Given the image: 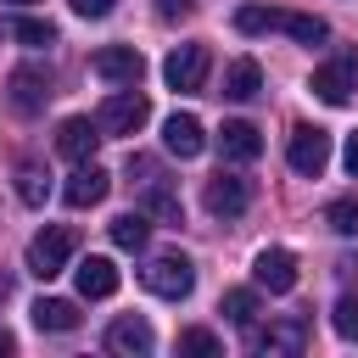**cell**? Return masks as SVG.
<instances>
[{
	"instance_id": "cell-7",
	"label": "cell",
	"mask_w": 358,
	"mask_h": 358,
	"mask_svg": "<svg viewBox=\"0 0 358 358\" xmlns=\"http://www.w3.org/2000/svg\"><path fill=\"white\" fill-rule=\"evenodd\" d=\"M90 67H95V78L123 84V90L145 78V62H140V50H134V45H106V50H95V56H90Z\"/></svg>"
},
{
	"instance_id": "cell-17",
	"label": "cell",
	"mask_w": 358,
	"mask_h": 358,
	"mask_svg": "<svg viewBox=\"0 0 358 358\" xmlns=\"http://www.w3.org/2000/svg\"><path fill=\"white\" fill-rule=\"evenodd\" d=\"M117 291V263L112 257H84L78 263V296L84 302H101V296H112Z\"/></svg>"
},
{
	"instance_id": "cell-16",
	"label": "cell",
	"mask_w": 358,
	"mask_h": 358,
	"mask_svg": "<svg viewBox=\"0 0 358 358\" xmlns=\"http://www.w3.org/2000/svg\"><path fill=\"white\" fill-rule=\"evenodd\" d=\"M218 151H224L229 162H257V157H263V134H257L252 123H241V117H235V123H224V129H218Z\"/></svg>"
},
{
	"instance_id": "cell-2",
	"label": "cell",
	"mask_w": 358,
	"mask_h": 358,
	"mask_svg": "<svg viewBox=\"0 0 358 358\" xmlns=\"http://www.w3.org/2000/svg\"><path fill=\"white\" fill-rule=\"evenodd\" d=\"M145 117H151V101L129 84V90H117V95H106V101H101L95 129H101V140H106V134H140V129H145Z\"/></svg>"
},
{
	"instance_id": "cell-4",
	"label": "cell",
	"mask_w": 358,
	"mask_h": 358,
	"mask_svg": "<svg viewBox=\"0 0 358 358\" xmlns=\"http://www.w3.org/2000/svg\"><path fill=\"white\" fill-rule=\"evenodd\" d=\"M308 90H313L324 106H347V101H352V90H358V50H336L324 67H313Z\"/></svg>"
},
{
	"instance_id": "cell-32",
	"label": "cell",
	"mask_w": 358,
	"mask_h": 358,
	"mask_svg": "<svg viewBox=\"0 0 358 358\" xmlns=\"http://www.w3.org/2000/svg\"><path fill=\"white\" fill-rule=\"evenodd\" d=\"M341 162H347V173H352V179H358V134H352V140H347V151H341Z\"/></svg>"
},
{
	"instance_id": "cell-13",
	"label": "cell",
	"mask_w": 358,
	"mask_h": 358,
	"mask_svg": "<svg viewBox=\"0 0 358 358\" xmlns=\"http://www.w3.org/2000/svg\"><path fill=\"white\" fill-rule=\"evenodd\" d=\"M106 190H112L106 168H95V162H78V168H73V179L62 185V201H67V207H95Z\"/></svg>"
},
{
	"instance_id": "cell-24",
	"label": "cell",
	"mask_w": 358,
	"mask_h": 358,
	"mask_svg": "<svg viewBox=\"0 0 358 358\" xmlns=\"http://www.w3.org/2000/svg\"><path fill=\"white\" fill-rule=\"evenodd\" d=\"M11 34H17L28 50H45V45H56V28H50L45 17H17V22H11Z\"/></svg>"
},
{
	"instance_id": "cell-30",
	"label": "cell",
	"mask_w": 358,
	"mask_h": 358,
	"mask_svg": "<svg viewBox=\"0 0 358 358\" xmlns=\"http://www.w3.org/2000/svg\"><path fill=\"white\" fill-rule=\"evenodd\" d=\"M196 11V0H157V17L162 22H179V17H190Z\"/></svg>"
},
{
	"instance_id": "cell-12",
	"label": "cell",
	"mask_w": 358,
	"mask_h": 358,
	"mask_svg": "<svg viewBox=\"0 0 358 358\" xmlns=\"http://www.w3.org/2000/svg\"><path fill=\"white\" fill-rule=\"evenodd\" d=\"M162 145H168L179 162L201 157V145H207V129H201V117H190V112H173V117L162 123Z\"/></svg>"
},
{
	"instance_id": "cell-18",
	"label": "cell",
	"mask_w": 358,
	"mask_h": 358,
	"mask_svg": "<svg viewBox=\"0 0 358 358\" xmlns=\"http://www.w3.org/2000/svg\"><path fill=\"white\" fill-rule=\"evenodd\" d=\"M34 324L50 330V336H67V330H78V302H67V296H39V302H34Z\"/></svg>"
},
{
	"instance_id": "cell-3",
	"label": "cell",
	"mask_w": 358,
	"mask_h": 358,
	"mask_svg": "<svg viewBox=\"0 0 358 358\" xmlns=\"http://www.w3.org/2000/svg\"><path fill=\"white\" fill-rule=\"evenodd\" d=\"M73 246H78V235H73L67 224H45V229L28 241V274H39V280H56V274L67 268Z\"/></svg>"
},
{
	"instance_id": "cell-26",
	"label": "cell",
	"mask_w": 358,
	"mask_h": 358,
	"mask_svg": "<svg viewBox=\"0 0 358 358\" xmlns=\"http://www.w3.org/2000/svg\"><path fill=\"white\" fill-rule=\"evenodd\" d=\"M224 319L229 324H252L257 319V291H246V285L241 291H224Z\"/></svg>"
},
{
	"instance_id": "cell-5",
	"label": "cell",
	"mask_w": 358,
	"mask_h": 358,
	"mask_svg": "<svg viewBox=\"0 0 358 358\" xmlns=\"http://www.w3.org/2000/svg\"><path fill=\"white\" fill-rule=\"evenodd\" d=\"M285 162L302 173V179H319L330 168V134L319 123H296L291 129V145H285Z\"/></svg>"
},
{
	"instance_id": "cell-31",
	"label": "cell",
	"mask_w": 358,
	"mask_h": 358,
	"mask_svg": "<svg viewBox=\"0 0 358 358\" xmlns=\"http://www.w3.org/2000/svg\"><path fill=\"white\" fill-rule=\"evenodd\" d=\"M67 6H73L78 17H106V11L117 6V0H67Z\"/></svg>"
},
{
	"instance_id": "cell-19",
	"label": "cell",
	"mask_w": 358,
	"mask_h": 358,
	"mask_svg": "<svg viewBox=\"0 0 358 358\" xmlns=\"http://www.w3.org/2000/svg\"><path fill=\"white\" fill-rule=\"evenodd\" d=\"M257 90H263V67H257L252 56H241V62L224 67V95H229V101H252Z\"/></svg>"
},
{
	"instance_id": "cell-1",
	"label": "cell",
	"mask_w": 358,
	"mask_h": 358,
	"mask_svg": "<svg viewBox=\"0 0 358 358\" xmlns=\"http://www.w3.org/2000/svg\"><path fill=\"white\" fill-rule=\"evenodd\" d=\"M140 285H145L151 296H162V302H185V296L196 291V268H190L185 252H162V257H151V263L140 268Z\"/></svg>"
},
{
	"instance_id": "cell-29",
	"label": "cell",
	"mask_w": 358,
	"mask_h": 358,
	"mask_svg": "<svg viewBox=\"0 0 358 358\" xmlns=\"http://www.w3.org/2000/svg\"><path fill=\"white\" fill-rule=\"evenodd\" d=\"M330 324H336V336L358 341V296H341V302H336V313H330Z\"/></svg>"
},
{
	"instance_id": "cell-25",
	"label": "cell",
	"mask_w": 358,
	"mask_h": 358,
	"mask_svg": "<svg viewBox=\"0 0 358 358\" xmlns=\"http://www.w3.org/2000/svg\"><path fill=\"white\" fill-rule=\"evenodd\" d=\"M179 352H190V358H218V352H224V341H218L213 330L190 324V330H179Z\"/></svg>"
},
{
	"instance_id": "cell-22",
	"label": "cell",
	"mask_w": 358,
	"mask_h": 358,
	"mask_svg": "<svg viewBox=\"0 0 358 358\" xmlns=\"http://www.w3.org/2000/svg\"><path fill=\"white\" fill-rule=\"evenodd\" d=\"M280 28H285L296 45H319V39H330V22H324V17H308V11H280Z\"/></svg>"
},
{
	"instance_id": "cell-34",
	"label": "cell",
	"mask_w": 358,
	"mask_h": 358,
	"mask_svg": "<svg viewBox=\"0 0 358 358\" xmlns=\"http://www.w3.org/2000/svg\"><path fill=\"white\" fill-rule=\"evenodd\" d=\"M11 6H34V0H11Z\"/></svg>"
},
{
	"instance_id": "cell-33",
	"label": "cell",
	"mask_w": 358,
	"mask_h": 358,
	"mask_svg": "<svg viewBox=\"0 0 358 358\" xmlns=\"http://www.w3.org/2000/svg\"><path fill=\"white\" fill-rule=\"evenodd\" d=\"M11 347H17V341H11V330L0 324V352H11Z\"/></svg>"
},
{
	"instance_id": "cell-20",
	"label": "cell",
	"mask_w": 358,
	"mask_h": 358,
	"mask_svg": "<svg viewBox=\"0 0 358 358\" xmlns=\"http://www.w3.org/2000/svg\"><path fill=\"white\" fill-rule=\"evenodd\" d=\"M145 241H151L145 213H117V218H112V246H117V252H145Z\"/></svg>"
},
{
	"instance_id": "cell-15",
	"label": "cell",
	"mask_w": 358,
	"mask_h": 358,
	"mask_svg": "<svg viewBox=\"0 0 358 358\" xmlns=\"http://www.w3.org/2000/svg\"><path fill=\"white\" fill-rule=\"evenodd\" d=\"M106 347H112V352L140 358V352H151V347H157V336H151V324H145V319L123 313V319H112V324H106Z\"/></svg>"
},
{
	"instance_id": "cell-6",
	"label": "cell",
	"mask_w": 358,
	"mask_h": 358,
	"mask_svg": "<svg viewBox=\"0 0 358 358\" xmlns=\"http://www.w3.org/2000/svg\"><path fill=\"white\" fill-rule=\"evenodd\" d=\"M207 67H213L207 45H173V50H168V62H162V78H168V90L196 95V90L207 84Z\"/></svg>"
},
{
	"instance_id": "cell-21",
	"label": "cell",
	"mask_w": 358,
	"mask_h": 358,
	"mask_svg": "<svg viewBox=\"0 0 358 358\" xmlns=\"http://www.w3.org/2000/svg\"><path fill=\"white\" fill-rule=\"evenodd\" d=\"M140 190H145V207L162 218V224H179L185 218V207H179V196L162 185V173H151V179H140Z\"/></svg>"
},
{
	"instance_id": "cell-23",
	"label": "cell",
	"mask_w": 358,
	"mask_h": 358,
	"mask_svg": "<svg viewBox=\"0 0 358 358\" xmlns=\"http://www.w3.org/2000/svg\"><path fill=\"white\" fill-rule=\"evenodd\" d=\"M17 196H22L28 207H45V196H50V173L34 168V162H22V168H17Z\"/></svg>"
},
{
	"instance_id": "cell-9",
	"label": "cell",
	"mask_w": 358,
	"mask_h": 358,
	"mask_svg": "<svg viewBox=\"0 0 358 358\" xmlns=\"http://www.w3.org/2000/svg\"><path fill=\"white\" fill-rule=\"evenodd\" d=\"M252 347L268 358H302L308 352V319H274L268 330L252 336Z\"/></svg>"
},
{
	"instance_id": "cell-10",
	"label": "cell",
	"mask_w": 358,
	"mask_h": 358,
	"mask_svg": "<svg viewBox=\"0 0 358 358\" xmlns=\"http://www.w3.org/2000/svg\"><path fill=\"white\" fill-rule=\"evenodd\" d=\"M252 280H257L263 291L285 296V291L296 285V257H291L285 246H263V252H257V263H252Z\"/></svg>"
},
{
	"instance_id": "cell-14",
	"label": "cell",
	"mask_w": 358,
	"mask_h": 358,
	"mask_svg": "<svg viewBox=\"0 0 358 358\" xmlns=\"http://www.w3.org/2000/svg\"><path fill=\"white\" fill-rule=\"evenodd\" d=\"M95 145H101V129H95L90 117H67V123L56 129V151H62L67 162H90Z\"/></svg>"
},
{
	"instance_id": "cell-27",
	"label": "cell",
	"mask_w": 358,
	"mask_h": 358,
	"mask_svg": "<svg viewBox=\"0 0 358 358\" xmlns=\"http://www.w3.org/2000/svg\"><path fill=\"white\" fill-rule=\"evenodd\" d=\"M324 224H330L336 235H358V196L330 201V207H324Z\"/></svg>"
},
{
	"instance_id": "cell-28",
	"label": "cell",
	"mask_w": 358,
	"mask_h": 358,
	"mask_svg": "<svg viewBox=\"0 0 358 358\" xmlns=\"http://www.w3.org/2000/svg\"><path fill=\"white\" fill-rule=\"evenodd\" d=\"M235 28H241V34H268V28H280V11H268V6H241V11H235Z\"/></svg>"
},
{
	"instance_id": "cell-11",
	"label": "cell",
	"mask_w": 358,
	"mask_h": 358,
	"mask_svg": "<svg viewBox=\"0 0 358 358\" xmlns=\"http://www.w3.org/2000/svg\"><path fill=\"white\" fill-rule=\"evenodd\" d=\"M6 95H11V106H17L22 117H34V112L50 101V78H45L39 67H17V73L6 78Z\"/></svg>"
},
{
	"instance_id": "cell-8",
	"label": "cell",
	"mask_w": 358,
	"mask_h": 358,
	"mask_svg": "<svg viewBox=\"0 0 358 358\" xmlns=\"http://www.w3.org/2000/svg\"><path fill=\"white\" fill-rule=\"evenodd\" d=\"M201 201H207V213H213V218H241V213L252 207V185H246L241 173H213Z\"/></svg>"
}]
</instances>
